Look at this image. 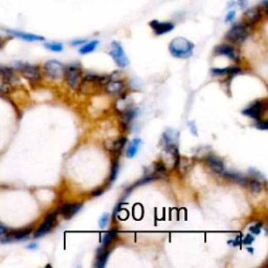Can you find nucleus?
Returning a JSON list of instances; mask_svg holds the SVG:
<instances>
[{
    "label": "nucleus",
    "instance_id": "nucleus-19",
    "mask_svg": "<svg viewBox=\"0 0 268 268\" xmlns=\"http://www.w3.org/2000/svg\"><path fill=\"white\" fill-rule=\"evenodd\" d=\"M127 142H128V139L127 138H122L118 141H106L105 142V148L108 150V151H111V152H121L125 146L127 145Z\"/></svg>",
    "mask_w": 268,
    "mask_h": 268
},
{
    "label": "nucleus",
    "instance_id": "nucleus-38",
    "mask_svg": "<svg viewBox=\"0 0 268 268\" xmlns=\"http://www.w3.org/2000/svg\"><path fill=\"white\" fill-rule=\"evenodd\" d=\"M187 125H189V128H190L191 132L194 134V136L197 137L198 131H197V128H196V126H195V122H189V123H187Z\"/></svg>",
    "mask_w": 268,
    "mask_h": 268
},
{
    "label": "nucleus",
    "instance_id": "nucleus-11",
    "mask_svg": "<svg viewBox=\"0 0 268 268\" xmlns=\"http://www.w3.org/2000/svg\"><path fill=\"white\" fill-rule=\"evenodd\" d=\"M149 26L156 36H162L172 32L175 28V24L170 21L152 20L151 22H149Z\"/></svg>",
    "mask_w": 268,
    "mask_h": 268
},
{
    "label": "nucleus",
    "instance_id": "nucleus-1",
    "mask_svg": "<svg viewBox=\"0 0 268 268\" xmlns=\"http://www.w3.org/2000/svg\"><path fill=\"white\" fill-rule=\"evenodd\" d=\"M13 67L16 69L19 76H22L31 85L38 84L41 81L42 70L38 65L23 61H15L13 63Z\"/></svg>",
    "mask_w": 268,
    "mask_h": 268
},
{
    "label": "nucleus",
    "instance_id": "nucleus-13",
    "mask_svg": "<svg viewBox=\"0 0 268 268\" xmlns=\"http://www.w3.org/2000/svg\"><path fill=\"white\" fill-rule=\"evenodd\" d=\"M244 11L245 12L243 14V21L251 26H254L255 24L259 23L263 19V16L265 14L260 7L250 8Z\"/></svg>",
    "mask_w": 268,
    "mask_h": 268
},
{
    "label": "nucleus",
    "instance_id": "nucleus-39",
    "mask_svg": "<svg viewBox=\"0 0 268 268\" xmlns=\"http://www.w3.org/2000/svg\"><path fill=\"white\" fill-rule=\"evenodd\" d=\"M25 247H26V250H29V251H36L38 248V243L31 242V243H29L28 245H26Z\"/></svg>",
    "mask_w": 268,
    "mask_h": 268
},
{
    "label": "nucleus",
    "instance_id": "nucleus-34",
    "mask_svg": "<svg viewBox=\"0 0 268 268\" xmlns=\"http://www.w3.org/2000/svg\"><path fill=\"white\" fill-rule=\"evenodd\" d=\"M261 228H262V223H258V224H256L254 226H251L250 231L254 235H259L261 233Z\"/></svg>",
    "mask_w": 268,
    "mask_h": 268
},
{
    "label": "nucleus",
    "instance_id": "nucleus-31",
    "mask_svg": "<svg viewBox=\"0 0 268 268\" xmlns=\"http://www.w3.org/2000/svg\"><path fill=\"white\" fill-rule=\"evenodd\" d=\"M255 126L257 129H260V130H268V123L266 121H262L261 119L257 121Z\"/></svg>",
    "mask_w": 268,
    "mask_h": 268
},
{
    "label": "nucleus",
    "instance_id": "nucleus-10",
    "mask_svg": "<svg viewBox=\"0 0 268 268\" xmlns=\"http://www.w3.org/2000/svg\"><path fill=\"white\" fill-rule=\"evenodd\" d=\"M267 108V104L265 101H262V100H258L256 102H254L250 107H247L246 109H244L242 111V113L251 119H254V120H260L263 112L266 110Z\"/></svg>",
    "mask_w": 268,
    "mask_h": 268
},
{
    "label": "nucleus",
    "instance_id": "nucleus-14",
    "mask_svg": "<svg viewBox=\"0 0 268 268\" xmlns=\"http://www.w3.org/2000/svg\"><path fill=\"white\" fill-rule=\"evenodd\" d=\"M214 53H215L216 56L227 57L235 62L239 61V53L236 50V48L231 44L224 43V44H220V45L216 46L215 49H214Z\"/></svg>",
    "mask_w": 268,
    "mask_h": 268
},
{
    "label": "nucleus",
    "instance_id": "nucleus-17",
    "mask_svg": "<svg viewBox=\"0 0 268 268\" xmlns=\"http://www.w3.org/2000/svg\"><path fill=\"white\" fill-rule=\"evenodd\" d=\"M222 175L224 176V178H226L227 180L235 182L239 185H242V186H246L247 182H248V177L241 175L237 172H229V171H225L222 173Z\"/></svg>",
    "mask_w": 268,
    "mask_h": 268
},
{
    "label": "nucleus",
    "instance_id": "nucleus-15",
    "mask_svg": "<svg viewBox=\"0 0 268 268\" xmlns=\"http://www.w3.org/2000/svg\"><path fill=\"white\" fill-rule=\"evenodd\" d=\"M204 160H205L206 165L208 166V168H209L214 173H216V174H222V173L224 172V170H225L224 164H223V162H222V160H221L219 157H217V156H215V155H213V154H208V155L205 156Z\"/></svg>",
    "mask_w": 268,
    "mask_h": 268
},
{
    "label": "nucleus",
    "instance_id": "nucleus-16",
    "mask_svg": "<svg viewBox=\"0 0 268 268\" xmlns=\"http://www.w3.org/2000/svg\"><path fill=\"white\" fill-rule=\"evenodd\" d=\"M214 76H235L241 72L238 66H229L226 68H213L210 70Z\"/></svg>",
    "mask_w": 268,
    "mask_h": 268
},
{
    "label": "nucleus",
    "instance_id": "nucleus-18",
    "mask_svg": "<svg viewBox=\"0 0 268 268\" xmlns=\"http://www.w3.org/2000/svg\"><path fill=\"white\" fill-rule=\"evenodd\" d=\"M178 138H179L178 131L173 129H168L163 136V144L165 145V148L171 146H177Z\"/></svg>",
    "mask_w": 268,
    "mask_h": 268
},
{
    "label": "nucleus",
    "instance_id": "nucleus-36",
    "mask_svg": "<svg viewBox=\"0 0 268 268\" xmlns=\"http://www.w3.org/2000/svg\"><path fill=\"white\" fill-rule=\"evenodd\" d=\"M236 18V11H229L227 14H226V17H225V22H233Z\"/></svg>",
    "mask_w": 268,
    "mask_h": 268
},
{
    "label": "nucleus",
    "instance_id": "nucleus-35",
    "mask_svg": "<svg viewBox=\"0 0 268 268\" xmlns=\"http://www.w3.org/2000/svg\"><path fill=\"white\" fill-rule=\"evenodd\" d=\"M10 39H12L11 37H9V36H3V35H0V50H2L5 46H6V44H7V42L10 40Z\"/></svg>",
    "mask_w": 268,
    "mask_h": 268
},
{
    "label": "nucleus",
    "instance_id": "nucleus-30",
    "mask_svg": "<svg viewBox=\"0 0 268 268\" xmlns=\"http://www.w3.org/2000/svg\"><path fill=\"white\" fill-rule=\"evenodd\" d=\"M109 214H103V215L101 216V218H100V220H99V226L101 227V228H104V227H106V225L108 224V222H109Z\"/></svg>",
    "mask_w": 268,
    "mask_h": 268
},
{
    "label": "nucleus",
    "instance_id": "nucleus-12",
    "mask_svg": "<svg viewBox=\"0 0 268 268\" xmlns=\"http://www.w3.org/2000/svg\"><path fill=\"white\" fill-rule=\"evenodd\" d=\"M82 206H83L82 203H78V202L65 203L60 207H58L56 210L58 213V215H61L64 219L69 220L75 215V214H78L80 210H81Z\"/></svg>",
    "mask_w": 268,
    "mask_h": 268
},
{
    "label": "nucleus",
    "instance_id": "nucleus-4",
    "mask_svg": "<svg viewBox=\"0 0 268 268\" xmlns=\"http://www.w3.org/2000/svg\"><path fill=\"white\" fill-rule=\"evenodd\" d=\"M34 232V226L29 225L22 228H10V231L0 238V244H11L14 242H22L28 240Z\"/></svg>",
    "mask_w": 268,
    "mask_h": 268
},
{
    "label": "nucleus",
    "instance_id": "nucleus-5",
    "mask_svg": "<svg viewBox=\"0 0 268 268\" xmlns=\"http://www.w3.org/2000/svg\"><path fill=\"white\" fill-rule=\"evenodd\" d=\"M58 223V213L57 210L49 212L46 214L42 223L37 227V229H34L33 232V238L34 239H40L50 233L53 228L56 227Z\"/></svg>",
    "mask_w": 268,
    "mask_h": 268
},
{
    "label": "nucleus",
    "instance_id": "nucleus-3",
    "mask_svg": "<svg viewBox=\"0 0 268 268\" xmlns=\"http://www.w3.org/2000/svg\"><path fill=\"white\" fill-rule=\"evenodd\" d=\"M252 26L244 21L235 23L225 35V39L233 44H242L251 35Z\"/></svg>",
    "mask_w": 268,
    "mask_h": 268
},
{
    "label": "nucleus",
    "instance_id": "nucleus-41",
    "mask_svg": "<svg viewBox=\"0 0 268 268\" xmlns=\"http://www.w3.org/2000/svg\"><path fill=\"white\" fill-rule=\"evenodd\" d=\"M103 193H104V190L99 189V190H95V191L91 192V196H92V197H98V196H101Z\"/></svg>",
    "mask_w": 268,
    "mask_h": 268
},
{
    "label": "nucleus",
    "instance_id": "nucleus-29",
    "mask_svg": "<svg viewBox=\"0 0 268 268\" xmlns=\"http://www.w3.org/2000/svg\"><path fill=\"white\" fill-rule=\"evenodd\" d=\"M119 160H114L111 166V172H110V176H109V182H113L119 174Z\"/></svg>",
    "mask_w": 268,
    "mask_h": 268
},
{
    "label": "nucleus",
    "instance_id": "nucleus-7",
    "mask_svg": "<svg viewBox=\"0 0 268 268\" xmlns=\"http://www.w3.org/2000/svg\"><path fill=\"white\" fill-rule=\"evenodd\" d=\"M66 83L72 89H79L80 84L82 82V70L78 65H69L66 66L65 74Z\"/></svg>",
    "mask_w": 268,
    "mask_h": 268
},
{
    "label": "nucleus",
    "instance_id": "nucleus-27",
    "mask_svg": "<svg viewBox=\"0 0 268 268\" xmlns=\"http://www.w3.org/2000/svg\"><path fill=\"white\" fill-rule=\"evenodd\" d=\"M13 87L8 83L4 75L0 73V95H6L11 93Z\"/></svg>",
    "mask_w": 268,
    "mask_h": 268
},
{
    "label": "nucleus",
    "instance_id": "nucleus-37",
    "mask_svg": "<svg viewBox=\"0 0 268 268\" xmlns=\"http://www.w3.org/2000/svg\"><path fill=\"white\" fill-rule=\"evenodd\" d=\"M9 231H10V227H9V226H7L6 224L0 222V238L4 237Z\"/></svg>",
    "mask_w": 268,
    "mask_h": 268
},
{
    "label": "nucleus",
    "instance_id": "nucleus-28",
    "mask_svg": "<svg viewBox=\"0 0 268 268\" xmlns=\"http://www.w3.org/2000/svg\"><path fill=\"white\" fill-rule=\"evenodd\" d=\"M43 46L50 51L53 52H61L64 49V45L60 42H44Z\"/></svg>",
    "mask_w": 268,
    "mask_h": 268
},
{
    "label": "nucleus",
    "instance_id": "nucleus-2",
    "mask_svg": "<svg viewBox=\"0 0 268 268\" xmlns=\"http://www.w3.org/2000/svg\"><path fill=\"white\" fill-rule=\"evenodd\" d=\"M194 43L186 38L177 37L174 38L169 45V51L171 55L177 59H187L193 55Z\"/></svg>",
    "mask_w": 268,
    "mask_h": 268
},
{
    "label": "nucleus",
    "instance_id": "nucleus-33",
    "mask_svg": "<svg viewBox=\"0 0 268 268\" xmlns=\"http://www.w3.org/2000/svg\"><path fill=\"white\" fill-rule=\"evenodd\" d=\"M235 4L238 5V7L241 9V10H246L247 7H248V3L247 0H234Z\"/></svg>",
    "mask_w": 268,
    "mask_h": 268
},
{
    "label": "nucleus",
    "instance_id": "nucleus-26",
    "mask_svg": "<svg viewBox=\"0 0 268 268\" xmlns=\"http://www.w3.org/2000/svg\"><path fill=\"white\" fill-rule=\"evenodd\" d=\"M111 254V251H106V252H102L98 258H97V262H95V267L98 268H104L106 266L107 260H108L109 256Z\"/></svg>",
    "mask_w": 268,
    "mask_h": 268
},
{
    "label": "nucleus",
    "instance_id": "nucleus-25",
    "mask_svg": "<svg viewBox=\"0 0 268 268\" xmlns=\"http://www.w3.org/2000/svg\"><path fill=\"white\" fill-rule=\"evenodd\" d=\"M246 186L250 187V190L253 194H258L262 190L261 181H259L257 178H254V177L248 178V182H247Z\"/></svg>",
    "mask_w": 268,
    "mask_h": 268
},
{
    "label": "nucleus",
    "instance_id": "nucleus-23",
    "mask_svg": "<svg viewBox=\"0 0 268 268\" xmlns=\"http://www.w3.org/2000/svg\"><path fill=\"white\" fill-rule=\"evenodd\" d=\"M117 235H118V231L117 229H111L109 232H107L104 235L103 240H102V250H104V248H106L107 246H108L112 242L113 239L117 237Z\"/></svg>",
    "mask_w": 268,
    "mask_h": 268
},
{
    "label": "nucleus",
    "instance_id": "nucleus-22",
    "mask_svg": "<svg viewBox=\"0 0 268 268\" xmlns=\"http://www.w3.org/2000/svg\"><path fill=\"white\" fill-rule=\"evenodd\" d=\"M142 140L141 139H134L133 142L131 143V145L129 146L128 150L126 151V155L128 158H133L138 154V151L142 145Z\"/></svg>",
    "mask_w": 268,
    "mask_h": 268
},
{
    "label": "nucleus",
    "instance_id": "nucleus-9",
    "mask_svg": "<svg viewBox=\"0 0 268 268\" xmlns=\"http://www.w3.org/2000/svg\"><path fill=\"white\" fill-rule=\"evenodd\" d=\"M4 32L6 33L7 36L13 38H17L20 40H23L25 42H44L45 38L43 36L33 34V33H28L21 30H15V29H8L5 28Z\"/></svg>",
    "mask_w": 268,
    "mask_h": 268
},
{
    "label": "nucleus",
    "instance_id": "nucleus-24",
    "mask_svg": "<svg viewBox=\"0 0 268 268\" xmlns=\"http://www.w3.org/2000/svg\"><path fill=\"white\" fill-rule=\"evenodd\" d=\"M99 45V41L98 40H92L88 43H84L83 46L79 49V52L82 53V55H87V53H90L92 51L95 50V48Z\"/></svg>",
    "mask_w": 268,
    "mask_h": 268
},
{
    "label": "nucleus",
    "instance_id": "nucleus-6",
    "mask_svg": "<svg viewBox=\"0 0 268 268\" xmlns=\"http://www.w3.org/2000/svg\"><path fill=\"white\" fill-rule=\"evenodd\" d=\"M66 66L57 60H48L42 66L43 74L52 81L64 78Z\"/></svg>",
    "mask_w": 268,
    "mask_h": 268
},
{
    "label": "nucleus",
    "instance_id": "nucleus-42",
    "mask_svg": "<svg viewBox=\"0 0 268 268\" xmlns=\"http://www.w3.org/2000/svg\"><path fill=\"white\" fill-rule=\"evenodd\" d=\"M247 251H248V253H251V254H253V253H254V250H253V248H251V247H248V248H247Z\"/></svg>",
    "mask_w": 268,
    "mask_h": 268
},
{
    "label": "nucleus",
    "instance_id": "nucleus-40",
    "mask_svg": "<svg viewBox=\"0 0 268 268\" xmlns=\"http://www.w3.org/2000/svg\"><path fill=\"white\" fill-rule=\"evenodd\" d=\"M84 43H86V40H74L70 42V45L76 46V45H83Z\"/></svg>",
    "mask_w": 268,
    "mask_h": 268
},
{
    "label": "nucleus",
    "instance_id": "nucleus-21",
    "mask_svg": "<svg viewBox=\"0 0 268 268\" xmlns=\"http://www.w3.org/2000/svg\"><path fill=\"white\" fill-rule=\"evenodd\" d=\"M137 116H138L137 108H128V109H125L121 113V121H122L123 125L128 126L134 119H136Z\"/></svg>",
    "mask_w": 268,
    "mask_h": 268
},
{
    "label": "nucleus",
    "instance_id": "nucleus-8",
    "mask_svg": "<svg viewBox=\"0 0 268 268\" xmlns=\"http://www.w3.org/2000/svg\"><path fill=\"white\" fill-rule=\"evenodd\" d=\"M109 55L111 56V58L113 59L116 64L121 68H124L129 64V60H128L126 52H125L122 44L118 41L111 42Z\"/></svg>",
    "mask_w": 268,
    "mask_h": 268
},
{
    "label": "nucleus",
    "instance_id": "nucleus-20",
    "mask_svg": "<svg viewBox=\"0 0 268 268\" xmlns=\"http://www.w3.org/2000/svg\"><path fill=\"white\" fill-rule=\"evenodd\" d=\"M124 82L111 79L110 81L105 85V91L108 94H118L124 88Z\"/></svg>",
    "mask_w": 268,
    "mask_h": 268
},
{
    "label": "nucleus",
    "instance_id": "nucleus-32",
    "mask_svg": "<svg viewBox=\"0 0 268 268\" xmlns=\"http://www.w3.org/2000/svg\"><path fill=\"white\" fill-rule=\"evenodd\" d=\"M255 241V237L254 236H252V235H246L243 239H242V241H241V243H243V244H245V245H251L253 242Z\"/></svg>",
    "mask_w": 268,
    "mask_h": 268
}]
</instances>
